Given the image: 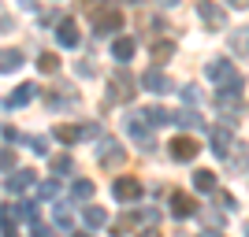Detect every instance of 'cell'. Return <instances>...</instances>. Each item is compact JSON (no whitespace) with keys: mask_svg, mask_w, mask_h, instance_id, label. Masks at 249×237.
I'll return each instance as SVG.
<instances>
[{"mask_svg":"<svg viewBox=\"0 0 249 237\" xmlns=\"http://www.w3.org/2000/svg\"><path fill=\"white\" fill-rule=\"evenodd\" d=\"M82 8H89V19H93V33H115L123 26V15L115 4H97V0H82Z\"/></svg>","mask_w":249,"mask_h":237,"instance_id":"cell-1","label":"cell"},{"mask_svg":"<svg viewBox=\"0 0 249 237\" xmlns=\"http://www.w3.org/2000/svg\"><path fill=\"white\" fill-rule=\"evenodd\" d=\"M134 85H138V78L119 67V71L112 74V82H108V100H112V104H130V100H134V93H138Z\"/></svg>","mask_w":249,"mask_h":237,"instance_id":"cell-2","label":"cell"},{"mask_svg":"<svg viewBox=\"0 0 249 237\" xmlns=\"http://www.w3.org/2000/svg\"><path fill=\"white\" fill-rule=\"evenodd\" d=\"M156 219H160V215H156L153 207H145V211H126V215L112 226V234L115 237H126L130 230H138V226H156Z\"/></svg>","mask_w":249,"mask_h":237,"instance_id":"cell-3","label":"cell"},{"mask_svg":"<svg viewBox=\"0 0 249 237\" xmlns=\"http://www.w3.org/2000/svg\"><path fill=\"white\" fill-rule=\"evenodd\" d=\"M205 78H208V82H216L219 89H223V85H238L242 82V74L234 71V63H231V60H212L205 67Z\"/></svg>","mask_w":249,"mask_h":237,"instance_id":"cell-4","label":"cell"},{"mask_svg":"<svg viewBox=\"0 0 249 237\" xmlns=\"http://www.w3.org/2000/svg\"><path fill=\"white\" fill-rule=\"evenodd\" d=\"M97 159H101L104 171H115V167H123V163H126V152H123V144L115 141V137H104V141H101V152H97Z\"/></svg>","mask_w":249,"mask_h":237,"instance_id":"cell-5","label":"cell"},{"mask_svg":"<svg viewBox=\"0 0 249 237\" xmlns=\"http://www.w3.org/2000/svg\"><path fill=\"white\" fill-rule=\"evenodd\" d=\"M197 15H201V22H205L212 33H216V30H227V11L219 8V4H212V0H201V4H197Z\"/></svg>","mask_w":249,"mask_h":237,"instance_id":"cell-6","label":"cell"},{"mask_svg":"<svg viewBox=\"0 0 249 237\" xmlns=\"http://www.w3.org/2000/svg\"><path fill=\"white\" fill-rule=\"evenodd\" d=\"M167 152H171V159H175V163H190V159H197V152H201V144L194 141V137H175V141L167 144Z\"/></svg>","mask_w":249,"mask_h":237,"instance_id":"cell-7","label":"cell"},{"mask_svg":"<svg viewBox=\"0 0 249 237\" xmlns=\"http://www.w3.org/2000/svg\"><path fill=\"white\" fill-rule=\"evenodd\" d=\"M112 196H115V200H123V204H134L138 196H142V182L130 178V174L115 178V182H112Z\"/></svg>","mask_w":249,"mask_h":237,"instance_id":"cell-8","label":"cell"},{"mask_svg":"<svg viewBox=\"0 0 249 237\" xmlns=\"http://www.w3.org/2000/svg\"><path fill=\"white\" fill-rule=\"evenodd\" d=\"M126 130L142 148H153V123H145V115H126Z\"/></svg>","mask_w":249,"mask_h":237,"instance_id":"cell-9","label":"cell"},{"mask_svg":"<svg viewBox=\"0 0 249 237\" xmlns=\"http://www.w3.org/2000/svg\"><path fill=\"white\" fill-rule=\"evenodd\" d=\"M138 82L145 85L149 93H171V89H175V82H171V78H167V74L160 71V67H153V71H145V74H142V78H138Z\"/></svg>","mask_w":249,"mask_h":237,"instance_id":"cell-10","label":"cell"},{"mask_svg":"<svg viewBox=\"0 0 249 237\" xmlns=\"http://www.w3.org/2000/svg\"><path fill=\"white\" fill-rule=\"evenodd\" d=\"M34 96H37V85H34V82L15 85V89H11V93L4 96V108H11V111H15V108H26V104H30Z\"/></svg>","mask_w":249,"mask_h":237,"instance_id":"cell-11","label":"cell"},{"mask_svg":"<svg viewBox=\"0 0 249 237\" xmlns=\"http://www.w3.org/2000/svg\"><path fill=\"white\" fill-rule=\"evenodd\" d=\"M167 207H171V215H175V219H190L194 211H197V200H194L190 193H178V189H175L171 200H167Z\"/></svg>","mask_w":249,"mask_h":237,"instance_id":"cell-12","label":"cell"},{"mask_svg":"<svg viewBox=\"0 0 249 237\" xmlns=\"http://www.w3.org/2000/svg\"><path fill=\"white\" fill-rule=\"evenodd\" d=\"M52 33H56V41H60L63 48H78V41H82V37H78V26H74V19H60Z\"/></svg>","mask_w":249,"mask_h":237,"instance_id":"cell-13","label":"cell"},{"mask_svg":"<svg viewBox=\"0 0 249 237\" xmlns=\"http://www.w3.org/2000/svg\"><path fill=\"white\" fill-rule=\"evenodd\" d=\"M231 148H234V137H231V130H227V126H216V130H212V152H216L219 159H227Z\"/></svg>","mask_w":249,"mask_h":237,"instance_id":"cell-14","label":"cell"},{"mask_svg":"<svg viewBox=\"0 0 249 237\" xmlns=\"http://www.w3.org/2000/svg\"><path fill=\"white\" fill-rule=\"evenodd\" d=\"M34 186H37V174H34V171H15V174L4 182L8 193H26V189H34Z\"/></svg>","mask_w":249,"mask_h":237,"instance_id":"cell-15","label":"cell"},{"mask_svg":"<svg viewBox=\"0 0 249 237\" xmlns=\"http://www.w3.org/2000/svg\"><path fill=\"white\" fill-rule=\"evenodd\" d=\"M134 48H138L134 37H115V41H112V56L119 63H130V60H134Z\"/></svg>","mask_w":249,"mask_h":237,"instance_id":"cell-16","label":"cell"},{"mask_svg":"<svg viewBox=\"0 0 249 237\" xmlns=\"http://www.w3.org/2000/svg\"><path fill=\"white\" fill-rule=\"evenodd\" d=\"M74 100H78V96H74L71 85H56V89L49 93V108H71Z\"/></svg>","mask_w":249,"mask_h":237,"instance_id":"cell-17","label":"cell"},{"mask_svg":"<svg viewBox=\"0 0 249 237\" xmlns=\"http://www.w3.org/2000/svg\"><path fill=\"white\" fill-rule=\"evenodd\" d=\"M22 67V52L19 48H0V71L4 74H15Z\"/></svg>","mask_w":249,"mask_h":237,"instance_id":"cell-18","label":"cell"},{"mask_svg":"<svg viewBox=\"0 0 249 237\" xmlns=\"http://www.w3.org/2000/svg\"><path fill=\"white\" fill-rule=\"evenodd\" d=\"M231 52L234 56H249V26H238L231 33Z\"/></svg>","mask_w":249,"mask_h":237,"instance_id":"cell-19","label":"cell"},{"mask_svg":"<svg viewBox=\"0 0 249 237\" xmlns=\"http://www.w3.org/2000/svg\"><path fill=\"white\" fill-rule=\"evenodd\" d=\"M171 123H178V126H186V130H197V126H205V119H201L197 111H171Z\"/></svg>","mask_w":249,"mask_h":237,"instance_id":"cell-20","label":"cell"},{"mask_svg":"<svg viewBox=\"0 0 249 237\" xmlns=\"http://www.w3.org/2000/svg\"><path fill=\"white\" fill-rule=\"evenodd\" d=\"M194 189L197 193H216V174L212 171H197L194 174Z\"/></svg>","mask_w":249,"mask_h":237,"instance_id":"cell-21","label":"cell"},{"mask_svg":"<svg viewBox=\"0 0 249 237\" xmlns=\"http://www.w3.org/2000/svg\"><path fill=\"white\" fill-rule=\"evenodd\" d=\"M82 222H86L89 230H97V226H104V222H108V215H104V207H93V204H89V207L82 211Z\"/></svg>","mask_w":249,"mask_h":237,"instance_id":"cell-22","label":"cell"},{"mask_svg":"<svg viewBox=\"0 0 249 237\" xmlns=\"http://www.w3.org/2000/svg\"><path fill=\"white\" fill-rule=\"evenodd\" d=\"M56 141H60V144L82 141V126H56Z\"/></svg>","mask_w":249,"mask_h":237,"instance_id":"cell-23","label":"cell"},{"mask_svg":"<svg viewBox=\"0 0 249 237\" xmlns=\"http://www.w3.org/2000/svg\"><path fill=\"white\" fill-rule=\"evenodd\" d=\"M149 52H153V60H156V63H167L171 56H175V41H156Z\"/></svg>","mask_w":249,"mask_h":237,"instance_id":"cell-24","label":"cell"},{"mask_svg":"<svg viewBox=\"0 0 249 237\" xmlns=\"http://www.w3.org/2000/svg\"><path fill=\"white\" fill-rule=\"evenodd\" d=\"M145 119H149L153 126H167V123H171V111H164L160 104H153V108L145 111Z\"/></svg>","mask_w":249,"mask_h":237,"instance_id":"cell-25","label":"cell"},{"mask_svg":"<svg viewBox=\"0 0 249 237\" xmlns=\"http://www.w3.org/2000/svg\"><path fill=\"white\" fill-rule=\"evenodd\" d=\"M37 67H41L45 74H56V71H60V60H56V52H41V56H37Z\"/></svg>","mask_w":249,"mask_h":237,"instance_id":"cell-26","label":"cell"},{"mask_svg":"<svg viewBox=\"0 0 249 237\" xmlns=\"http://www.w3.org/2000/svg\"><path fill=\"white\" fill-rule=\"evenodd\" d=\"M71 196H74V200H89V196H93V182H74Z\"/></svg>","mask_w":249,"mask_h":237,"instance_id":"cell-27","label":"cell"},{"mask_svg":"<svg viewBox=\"0 0 249 237\" xmlns=\"http://www.w3.org/2000/svg\"><path fill=\"white\" fill-rule=\"evenodd\" d=\"M56 193H60V182H41V186H37V196H41V200H56Z\"/></svg>","mask_w":249,"mask_h":237,"instance_id":"cell-28","label":"cell"},{"mask_svg":"<svg viewBox=\"0 0 249 237\" xmlns=\"http://www.w3.org/2000/svg\"><path fill=\"white\" fill-rule=\"evenodd\" d=\"M71 171V156H52V174H67Z\"/></svg>","mask_w":249,"mask_h":237,"instance_id":"cell-29","label":"cell"},{"mask_svg":"<svg viewBox=\"0 0 249 237\" xmlns=\"http://www.w3.org/2000/svg\"><path fill=\"white\" fill-rule=\"evenodd\" d=\"M52 222H56L60 230H71V211H67V207H60V211L52 215Z\"/></svg>","mask_w":249,"mask_h":237,"instance_id":"cell-30","label":"cell"},{"mask_svg":"<svg viewBox=\"0 0 249 237\" xmlns=\"http://www.w3.org/2000/svg\"><path fill=\"white\" fill-rule=\"evenodd\" d=\"M15 167V148H0V171H11Z\"/></svg>","mask_w":249,"mask_h":237,"instance_id":"cell-31","label":"cell"},{"mask_svg":"<svg viewBox=\"0 0 249 237\" xmlns=\"http://www.w3.org/2000/svg\"><path fill=\"white\" fill-rule=\"evenodd\" d=\"M178 93H182V100H186V104H197V100H201V93H197V85H182V89H178Z\"/></svg>","mask_w":249,"mask_h":237,"instance_id":"cell-32","label":"cell"},{"mask_svg":"<svg viewBox=\"0 0 249 237\" xmlns=\"http://www.w3.org/2000/svg\"><path fill=\"white\" fill-rule=\"evenodd\" d=\"M30 148L37 156H49V141H45V137H30Z\"/></svg>","mask_w":249,"mask_h":237,"instance_id":"cell-33","label":"cell"},{"mask_svg":"<svg viewBox=\"0 0 249 237\" xmlns=\"http://www.w3.org/2000/svg\"><path fill=\"white\" fill-rule=\"evenodd\" d=\"M78 74H82V78H93V74H97V67H93L89 60H78Z\"/></svg>","mask_w":249,"mask_h":237,"instance_id":"cell-34","label":"cell"},{"mask_svg":"<svg viewBox=\"0 0 249 237\" xmlns=\"http://www.w3.org/2000/svg\"><path fill=\"white\" fill-rule=\"evenodd\" d=\"M216 204H219V207H234V196L223 193V189H216Z\"/></svg>","mask_w":249,"mask_h":237,"instance_id":"cell-35","label":"cell"},{"mask_svg":"<svg viewBox=\"0 0 249 237\" xmlns=\"http://www.w3.org/2000/svg\"><path fill=\"white\" fill-rule=\"evenodd\" d=\"M8 30H11V15L0 8V33H8Z\"/></svg>","mask_w":249,"mask_h":237,"instance_id":"cell-36","label":"cell"},{"mask_svg":"<svg viewBox=\"0 0 249 237\" xmlns=\"http://www.w3.org/2000/svg\"><path fill=\"white\" fill-rule=\"evenodd\" d=\"M4 137H8V141H22V134L15 130V126H4Z\"/></svg>","mask_w":249,"mask_h":237,"instance_id":"cell-37","label":"cell"},{"mask_svg":"<svg viewBox=\"0 0 249 237\" xmlns=\"http://www.w3.org/2000/svg\"><path fill=\"white\" fill-rule=\"evenodd\" d=\"M34 237H49V226H37V222H34Z\"/></svg>","mask_w":249,"mask_h":237,"instance_id":"cell-38","label":"cell"},{"mask_svg":"<svg viewBox=\"0 0 249 237\" xmlns=\"http://www.w3.org/2000/svg\"><path fill=\"white\" fill-rule=\"evenodd\" d=\"M197 237H223V234H219V230H201Z\"/></svg>","mask_w":249,"mask_h":237,"instance_id":"cell-39","label":"cell"},{"mask_svg":"<svg viewBox=\"0 0 249 237\" xmlns=\"http://www.w3.org/2000/svg\"><path fill=\"white\" fill-rule=\"evenodd\" d=\"M231 8H249V0H227Z\"/></svg>","mask_w":249,"mask_h":237,"instance_id":"cell-40","label":"cell"},{"mask_svg":"<svg viewBox=\"0 0 249 237\" xmlns=\"http://www.w3.org/2000/svg\"><path fill=\"white\" fill-rule=\"evenodd\" d=\"M138 237H160V234H156V230L149 226V230H142V234H138Z\"/></svg>","mask_w":249,"mask_h":237,"instance_id":"cell-41","label":"cell"},{"mask_svg":"<svg viewBox=\"0 0 249 237\" xmlns=\"http://www.w3.org/2000/svg\"><path fill=\"white\" fill-rule=\"evenodd\" d=\"M160 4H164V8H171V4H178V0H160Z\"/></svg>","mask_w":249,"mask_h":237,"instance_id":"cell-42","label":"cell"},{"mask_svg":"<svg viewBox=\"0 0 249 237\" xmlns=\"http://www.w3.org/2000/svg\"><path fill=\"white\" fill-rule=\"evenodd\" d=\"M123 4H138V0H123Z\"/></svg>","mask_w":249,"mask_h":237,"instance_id":"cell-43","label":"cell"},{"mask_svg":"<svg viewBox=\"0 0 249 237\" xmlns=\"http://www.w3.org/2000/svg\"><path fill=\"white\" fill-rule=\"evenodd\" d=\"M74 237H86V234H74Z\"/></svg>","mask_w":249,"mask_h":237,"instance_id":"cell-44","label":"cell"}]
</instances>
